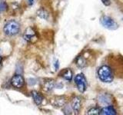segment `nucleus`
<instances>
[{
    "mask_svg": "<svg viewBox=\"0 0 123 115\" xmlns=\"http://www.w3.org/2000/svg\"><path fill=\"white\" fill-rule=\"evenodd\" d=\"M4 33L8 36H13L17 34L20 31V25L15 20H10L3 28Z\"/></svg>",
    "mask_w": 123,
    "mask_h": 115,
    "instance_id": "f03ea898",
    "label": "nucleus"
},
{
    "mask_svg": "<svg viewBox=\"0 0 123 115\" xmlns=\"http://www.w3.org/2000/svg\"><path fill=\"white\" fill-rule=\"evenodd\" d=\"M87 114H89V115H98V114H100V109L98 108V107H92L91 109L88 110Z\"/></svg>",
    "mask_w": 123,
    "mask_h": 115,
    "instance_id": "dca6fc26",
    "label": "nucleus"
},
{
    "mask_svg": "<svg viewBox=\"0 0 123 115\" xmlns=\"http://www.w3.org/2000/svg\"><path fill=\"white\" fill-rule=\"evenodd\" d=\"M23 38H24L25 41L31 42L36 38V33L32 28L29 27V28H28L25 31V33L23 34Z\"/></svg>",
    "mask_w": 123,
    "mask_h": 115,
    "instance_id": "423d86ee",
    "label": "nucleus"
},
{
    "mask_svg": "<svg viewBox=\"0 0 123 115\" xmlns=\"http://www.w3.org/2000/svg\"><path fill=\"white\" fill-rule=\"evenodd\" d=\"M11 84L12 85L15 87L17 88H21L24 86L25 80L23 77L21 75H15L11 79Z\"/></svg>",
    "mask_w": 123,
    "mask_h": 115,
    "instance_id": "39448f33",
    "label": "nucleus"
},
{
    "mask_svg": "<svg viewBox=\"0 0 123 115\" xmlns=\"http://www.w3.org/2000/svg\"><path fill=\"white\" fill-rule=\"evenodd\" d=\"M75 83L78 90L81 93H84L87 88V80L83 74H79L75 77Z\"/></svg>",
    "mask_w": 123,
    "mask_h": 115,
    "instance_id": "20e7f679",
    "label": "nucleus"
},
{
    "mask_svg": "<svg viewBox=\"0 0 123 115\" xmlns=\"http://www.w3.org/2000/svg\"><path fill=\"white\" fill-rule=\"evenodd\" d=\"M76 64H77V65H78L79 67L83 68V67H85L86 65V59H85L83 57L79 56L78 58H77Z\"/></svg>",
    "mask_w": 123,
    "mask_h": 115,
    "instance_id": "2eb2a0df",
    "label": "nucleus"
},
{
    "mask_svg": "<svg viewBox=\"0 0 123 115\" xmlns=\"http://www.w3.org/2000/svg\"><path fill=\"white\" fill-rule=\"evenodd\" d=\"M100 23L101 25L109 30H116L118 28V25L117 22H115V20L109 16H102L100 18Z\"/></svg>",
    "mask_w": 123,
    "mask_h": 115,
    "instance_id": "7ed1b4c3",
    "label": "nucleus"
},
{
    "mask_svg": "<svg viewBox=\"0 0 123 115\" xmlns=\"http://www.w3.org/2000/svg\"><path fill=\"white\" fill-rule=\"evenodd\" d=\"M98 77L99 80L104 83H111L114 79V74L109 66L103 65L98 70Z\"/></svg>",
    "mask_w": 123,
    "mask_h": 115,
    "instance_id": "f257e3e1",
    "label": "nucleus"
},
{
    "mask_svg": "<svg viewBox=\"0 0 123 115\" xmlns=\"http://www.w3.org/2000/svg\"><path fill=\"white\" fill-rule=\"evenodd\" d=\"M98 101L102 104H109L111 102V98L109 95L107 94H102L99 96Z\"/></svg>",
    "mask_w": 123,
    "mask_h": 115,
    "instance_id": "4468645a",
    "label": "nucleus"
},
{
    "mask_svg": "<svg viewBox=\"0 0 123 115\" xmlns=\"http://www.w3.org/2000/svg\"><path fill=\"white\" fill-rule=\"evenodd\" d=\"M60 76L62 77L65 80H68V81H71L72 79V71L70 68L64 69L63 71H61Z\"/></svg>",
    "mask_w": 123,
    "mask_h": 115,
    "instance_id": "9d476101",
    "label": "nucleus"
},
{
    "mask_svg": "<svg viewBox=\"0 0 123 115\" xmlns=\"http://www.w3.org/2000/svg\"><path fill=\"white\" fill-rule=\"evenodd\" d=\"M28 81H29V85H34L35 84H36V80H35L34 78H29L28 80Z\"/></svg>",
    "mask_w": 123,
    "mask_h": 115,
    "instance_id": "a211bd4d",
    "label": "nucleus"
},
{
    "mask_svg": "<svg viewBox=\"0 0 123 115\" xmlns=\"http://www.w3.org/2000/svg\"><path fill=\"white\" fill-rule=\"evenodd\" d=\"M65 103H66V100L64 97H56L54 98V100L52 99V105L55 106L57 107H62L65 106Z\"/></svg>",
    "mask_w": 123,
    "mask_h": 115,
    "instance_id": "1a4fd4ad",
    "label": "nucleus"
},
{
    "mask_svg": "<svg viewBox=\"0 0 123 115\" xmlns=\"http://www.w3.org/2000/svg\"><path fill=\"white\" fill-rule=\"evenodd\" d=\"M102 3L104 4L105 6H109L111 4V0H102Z\"/></svg>",
    "mask_w": 123,
    "mask_h": 115,
    "instance_id": "6ab92c4d",
    "label": "nucleus"
},
{
    "mask_svg": "<svg viewBox=\"0 0 123 115\" xmlns=\"http://www.w3.org/2000/svg\"><path fill=\"white\" fill-rule=\"evenodd\" d=\"M2 58L1 56H0V64L2 63Z\"/></svg>",
    "mask_w": 123,
    "mask_h": 115,
    "instance_id": "4be33fe9",
    "label": "nucleus"
},
{
    "mask_svg": "<svg viewBox=\"0 0 123 115\" xmlns=\"http://www.w3.org/2000/svg\"><path fill=\"white\" fill-rule=\"evenodd\" d=\"M34 1H35V0H28V3H29V6H32V4L34 3Z\"/></svg>",
    "mask_w": 123,
    "mask_h": 115,
    "instance_id": "412c9836",
    "label": "nucleus"
},
{
    "mask_svg": "<svg viewBox=\"0 0 123 115\" xmlns=\"http://www.w3.org/2000/svg\"><path fill=\"white\" fill-rule=\"evenodd\" d=\"M36 14H37V16L42 19H48L49 15L48 12L44 9H39L37 11Z\"/></svg>",
    "mask_w": 123,
    "mask_h": 115,
    "instance_id": "ddd939ff",
    "label": "nucleus"
},
{
    "mask_svg": "<svg viewBox=\"0 0 123 115\" xmlns=\"http://www.w3.org/2000/svg\"><path fill=\"white\" fill-rule=\"evenodd\" d=\"M32 98L34 100L35 103H36L37 105H40L42 103V101H43V99H44L43 96L36 91H32Z\"/></svg>",
    "mask_w": 123,
    "mask_h": 115,
    "instance_id": "9b49d317",
    "label": "nucleus"
},
{
    "mask_svg": "<svg viewBox=\"0 0 123 115\" xmlns=\"http://www.w3.org/2000/svg\"><path fill=\"white\" fill-rule=\"evenodd\" d=\"M100 114L102 115H115L116 114V110L112 106H107L100 110Z\"/></svg>",
    "mask_w": 123,
    "mask_h": 115,
    "instance_id": "6e6552de",
    "label": "nucleus"
},
{
    "mask_svg": "<svg viewBox=\"0 0 123 115\" xmlns=\"http://www.w3.org/2000/svg\"><path fill=\"white\" fill-rule=\"evenodd\" d=\"M81 105H82V100H81L79 97H75L73 98L72 101V110H74L76 114H78L80 111Z\"/></svg>",
    "mask_w": 123,
    "mask_h": 115,
    "instance_id": "0eeeda50",
    "label": "nucleus"
},
{
    "mask_svg": "<svg viewBox=\"0 0 123 115\" xmlns=\"http://www.w3.org/2000/svg\"><path fill=\"white\" fill-rule=\"evenodd\" d=\"M55 70H58L59 67V61H56V62L55 63Z\"/></svg>",
    "mask_w": 123,
    "mask_h": 115,
    "instance_id": "aec40b11",
    "label": "nucleus"
},
{
    "mask_svg": "<svg viewBox=\"0 0 123 115\" xmlns=\"http://www.w3.org/2000/svg\"><path fill=\"white\" fill-rule=\"evenodd\" d=\"M8 9V5L4 0H0V13L6 12Z\"/></svg>",
    "mask_w": 123,
    "mask_h": 115,
    "instance_id": "f3484780",
    "label": "nucleus"
},
{
    "mask_svg": "<svg viewBox=\"0 0 123 115\" xmlns=\"http://www.w3.org/2000/svg\"><path fill=\"white\" fill-rule=\"evenodd\" d=\"M43 89L45 91H50L51 90H52V88L55 87V81L53 80L49 79L46 80L45 81H44L43 83Z\"/></svg>",
    "mask_w": 123,
    "mask_h": 115,
    "instance_id": "f8f14e48",
    "label": "nucleus"
}]
</instances>
